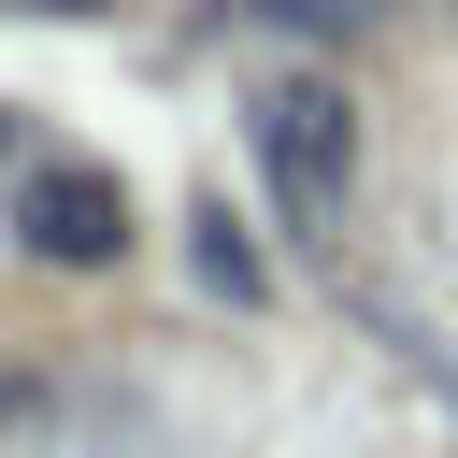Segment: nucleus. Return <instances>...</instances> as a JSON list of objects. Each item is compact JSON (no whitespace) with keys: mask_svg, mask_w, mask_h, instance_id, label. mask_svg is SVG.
Returning <instances> with one entry per match:
<instances>
[{"mask_svg":"<svg viewBox=\"0 0 458 458\" xmlns=\"http://www.w3.org/2000/svg\"><path fill=\"white\" fill-rule=\"evenodd\" d=\"M243 157L286 215V243H344V200H358V100L329 72H272L243 100Z\"/></svg>","mask_w":458,"mask_h":458,"instance_id":"obj_1","label":"nucleus"},{"mask_svg":"<svg viewBox=\"0 0 458 458\" xmlns=\"http://www.w3.org/2000/svg\"><path fill=\"white\" fill-rule=\"evenodd\" d=\"M14 243H29L43 272H114V258H129V186H114L100 157H43V172L14 186Z\"/></svg>","mask_w":458,"mask_h":458,"instance_id":"obj_2","label":"nucleus"},{"mask_svg":"<svg viewBox=\"0 0 458 458\" xmlns=\"http://www.w3.org/2000/svg\"><path fill=\"white\" fill-rule=\"evenodd\" d=\"M258 14H286V29H315V43H344V29H372V0H258Z\"/></svg>","mask_w":458,"mask_h":458,"instance_id":"obj_3","label":"nucleus"},{"mask_svg":"<svg viewBox=\"0 0 458 458\" xmlns=\"http://www.w3.org/2000/svg\"><path fill=\"white\" fill-rule=\"evenodd\" d=\"M0 14H57V29H86V14H114V0H0Z\"/></svg>","mask_w":458,"mask_h":458,"instance_id":"obj_4","label":"nucleus"},{"mask_svg":"<svg viewBox=\"0 0 458 458\" xmlns=\"http://www.w3.org/2000/svg\"><path fill=\"white\" fill-rule=\"evenodd\" d=\"M14 401H29V386H14V372H0V415H14Z\"/></svg>","mask_w":458,"mask_h":458,"instance_id":"obj_5","label":"nucleus"},{"mask_svg":"<svg viewBox=\"0 0 458 458\" xmlns=\"http://www.w3.org/2000/svg\"><path fill=\"white\" fill-rule=\"evenodd\" d=\"M0 157H14V114H0Z\"/></svg>","mask_w":458,"mask_h":458,"instance_id":"obj_6","label":"nucleus"}]
</instances>
